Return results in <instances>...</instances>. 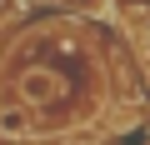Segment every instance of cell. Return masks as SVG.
<instances>
[{"label":"cell","instance_id":"cell-4","mask_svg":"<svg viewBox=\"0 0 150 145\" xmlns=\"http://www.w3.org/2000/svg\"><path fill=\"white\" fill-rule=\"evenodd\" d=\"M65 10H85V15H100V10H110V0H60Z\"/></svg>","mask_w":150,"mask_h":145},{"label":"cell","instance_id":"cell-3","mask_svg":"<svg viewBox=\"0 0 150 145\" xmlns=\"http://www.w3.org/2000/svg\"><path fill=\"white\" fill-rule=\"evenodd\" d=\"M110 10H120L125 20H140V15L150 10V0H110Z\"/></svg>","mask_w":150,"mask_h":145},{"label":"cell","instance_id":"cell-2","mask_svg":"<svg viewBox=\"0 0 150 145\" xmlns=\"http://www.w3.org/2000/svg\"><path fill=\"white\" fill-rule=\"evenodd\" d=\"M40 135V115L10 95H0V140H30Z\"/></svg>","mask_w":150,"mask_h":145},{"label":"cell","instance_id":"cell-1","mask_svg":"<svg viewBox=\"0 0 150 145\" xmlns=\"http://www.w3.org/2000/svg\"><path fill=\"white\" fill-rule=\"evenodd\" d=\"M15 100L20 105H30L35 115L40 110H50V105H60L65 95H70V85H65V75H60V70H50V65H25L20 70V80H15Z\"/></svg>","mask_w":150,"mask_h":145},{"label":"cell","instance_id":"cell-5","mask_svg":"<svg viewBox=\"0 0 150 145\" xmlns=\"http://www.w3.org/2000/svg\"><path fill=\"white\" fill-rule=\"evenodd\" d=\"M135 35H140V45H150V10H145V15L135 20Z\"/></svg>","mask_w":150,"mask_h":145}]
</instances>
